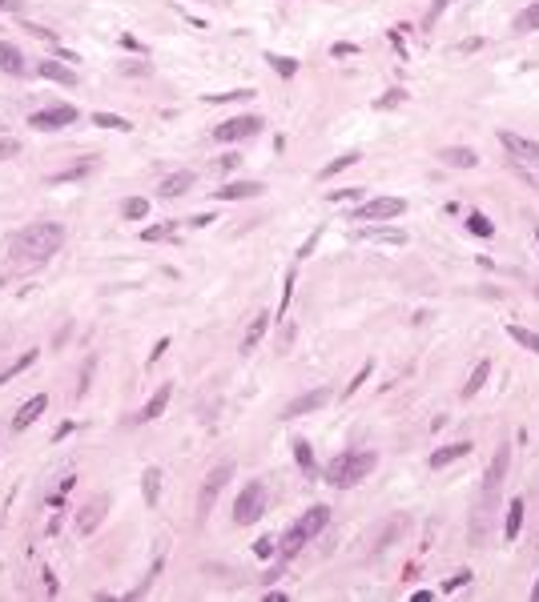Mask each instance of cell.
<instances>
[{"mask_svg":"<svg viewBox=\"0 0 539 602\" xmlns=\"http://www.w3.org/2000/svg\"><path fill=\"white\" fill-rule=\"evenodd\" d=\"M64 245V225L57 221H33L13 237V257L25 265H40V261L57 257V249Z\"/></svg>","mask_w":539,"mask_h":602,"instance_id":"6da1fadb","label":"cell"},{"mask_svg":"<svg viewBox=\"0 0 539 602\" xmlns=\"http://www.w3.org/2000/svg\"><path fill=\"white\" fill-rule=\"evenodd\" d=\"M375 466H378V454H375V450H342V454L330 458L327 482L334 486V490H351V486H358V482L370 478V474H375Z\"/></svg>","mask_w":539,"mask_h":602,"instance_id":"7a4b0ae2","label":"cell"},{"mask_svg":"<svg viewBox=\"0 0 539 602\" xmlns=\"http://www.w3.org/2000/svg\"><path fill=\"white\" fill-rule=\"evenodd\" d=\"M327 526H330V506H322V502L310 506V510H306V514H302L298 522H294V526L282 534V542H278V554H282V562H290V558H294V554H298L306 542H314Z\"/></svg>","mask_w":539,"mask_h":602,"instance_id":"3957f363","label":"cell"},{"mask_svg":"<svg viewBox=\"0 0 539 602\" xmlns=\"http://www.w3.org/2000/svg\"><path fill=\"white\" fill-rule=\"evenodd\" d=\"M262 514H266V486L262 482H246L238 490V502H234V522L238 526H254Z\"/></svg>","mask_w":539,"mask_h":602,"instance_id":"277c9868","label":"cell"},{"mask_svg":"<svg viewBox=\"0 0 539 602\" xmlns=\"http://www.w3.org/2000/svg\"><path fill=\"white\" fill-rule=\"evenodd\" d=\"M402 213H407L402 197H370L354 209V221H390V217H402Z\"/></svg>","mask_w":539,"mask_h":602,"instance_id":"5b68a950","label":"cell"},{"mask_svg":"<svg viewBox=\"0 0 539 602\" xmlns=\"http://www.w3.org/2000/svg\"><path fill=\"white\" fill-rule=\"evenodd\" d=\"M254 133H262V117L246 112V117H229V121L217 125V129H213V141L234 145V141H246V137H254Z\"/></svg>","mask_w":539,"mask_h":602,"instance_id":"8992f818","label":"cell"},{"mask_svg":"<svg viewBox=\"0 0 539 602\" xmlns=\"http://www.w3.org/2000/svg\"><path fill=\"white\" fill-rule=\"evenodd\" d=\"M507 466H511V446L503 442L499 450H495V458H491V466H487V482H483V502H491V498H495V494L503 490Z\"/></svg>","mask_w":539,"mask_h":602,"instance_id":"52a82bcc","label":"cell"},{"mask_svg":"<svg viewBox=\"0 0 539 602\" xmlns=\"http://www.w3.org/2000/svg\"><path fill=\"white\" fill-rule=\"evenodd\" d=\"M28 125L33 129H69V125H76V109L73 105H52V109H40V112H33L28 117Z\"/></svg>","mask_w":539,"mask_h":602,"instance_id":"ba28073f","label":"cell"},{"mask_svg":"<svg viewBox=\"0 0 539 602\" xmlns=\"http://www.w3.org/2000/svg\"><path fill=\"white\" fill-rule=\"evenodd\" d=\"M499 141H503V149L511 153V161L539 165V141H531V137H519V133H511V129H499Z\"/></svg>","mask_w":539,"mask_h":602,"instance_id":"9c48e42d","label":"cell"},{"mask_svg":"<svg viewBox=\"0 0 539 602\" xmlns=\"http://www.w3.org/2000/svg\"><path fill=\"white\" fill-rule=\"evenodd\" d=\"M334 398V393L327 390V386H318V390H310V393H298L294 402H290L286 410H282V418H302V414H314V410H322Z\"/></svg>","mask_w":539,"mask_h":602,"instance_id":"30bf717a","label":"cell"},{"mask_svg":"<svg viewBox=\"0 0 539 602\" xmlns=\"http://www.w3.org/2000/svg\"><path fill=\"white\" fill-rule=\"evenodd\" d=\"M229 474H234V466H217V470H210L205 474V486H201V494H198V506H201V514L213 506V498L222 494V486L229 482Z\"/></svg>","mask_w":539,"mask_h":602,"instance_id":"8fae6325","label":"cell"},{"mask_svg":"<svg viewBox=\"0 0 539 602\" xmlns=\"http://www.w3.org/2000/svg\"><path fill=\"white\" fill-rule=\"evenodd\" d=\"M105 510H109V498H105V494H97L89 506H81V514H76V530H81V534H93V530L101 526Z\"/></svg>","mask_w":539,"mask_h":602,"instance_id":"7c38bea8","label":"cell"},{"mask_svg":"<svg viewBox=\"0 0 539 602\" xmlns=\"http://www.w3.org/2000/svg\"><path fill=\"white\" fill-rule=\"evenodd\" d=\"M45 410H49V393H33V398H28L25 406L16 410L13 430H28V426H33V422H37L40 414H45Z\"/></svg>","mask_w":539,"mask_h":602,"instance_id":"4fadbf2b","label":"cell"},{"mask_svg":"<svg viewBox=\"0 0 539 602\" xmlns=\"http://www.w3.org/2000/svg\"><path fill=\"white\" fill-rule=\"evenodd\" d=\"M266 193V185L262 181H226L222 189H217V201H250V197Z\"/></svg>","mask_w":539,"mask_h":602,"instance_id":"5bb4252c","label":"cell"},{"mask_svg":"<svg viewBox=\"0 0 539 602\" xmlns=\"http://www.w3.org/2000/svg\"><path fill=\"white\" fill-rule=\"evenodd\" d=\"M266 330H270V313L262 309V313H254V321L246 325V333H242V345H238L242 354H254V349H258V342L266 337Z\"/></svg>","mask_w":539,"mask_h":602,"instance_id":"9a60e30c","label":"cell"},{"mask_svg":"<svg viewBox=\"0 0 539 602\" xmlns=\"http://www.w3.org/2000/svg\"><path fill=\"white\" fill-rule=\"evenodd\" d=\"M471 454V442H447V446H439L435 454H431V470H443V466H451V462H459V458H467Z\"/></svg>","mask_w":539,"mask_h":602,"instance_id":"2e32d148","label":"cell"},{"mask_svg":"<svg viewBox=\"0 0 539 602\" xmlns=\"http://www.w3.org/2000/svg\"><path fill=\"white\" fill-rule=\"evenodd\" d=\"M169 398H174V386H161V390H157V393L149 398V402L141 406V414H137V418H141V422L161 418V414H165V406H169Z\"/></svg>","mask_w":539,"mask_h":602,"instance_id":"e0dca14e","label":"cell"},{"mask_svg":"<svg viewBox=\"0 0 539 602\" xmlns=\"http://www.w3.org/2000/svg\"><path fill=\"white\" fill-rule=\"evenodd\" d=\"M37 73L45 76V81H57V85H76V73L69 69V64H61V61H40Z\"/></svg>","mask_w":539,"mask_h":602,"instance_id":"ac0fdd59","label":"cell"},{"mask_svg":"<svg viewBox=\"0 0 539 602\" xmlns=\"http://www.w3.org/2000/svg\"><path fill=\"white\" fill-rule=\"evenodd\" d=\"M439 161H447L451 169H475V165H479V153H475V149H459V145H455V149H443Z\"/></svg>","mask_w":539,"mask_h":602,"instance_id":"d6986e66","label":"cell"},{"mask_svg":"<svg viewBox=\"0 0 539 602\" xmlns=\"http://www.w3.org/2000/svg\"><path fill=\"white\" fill-rule=\"evenodd\" d=\"M523 498H511V506H507V522H503V538L515 542L519 538V530H523Z\"/></svg>","mask_w":539,"mask_h":602,"instance_id":"ffe728a7","label":"cell"},{"mask_svg":"<svg viewBox=\"0 0 539 602\" xmlns=\"http://www.w3.org/2000/svg\"><path fill=\"white\" fill-rule=\"evenodd\" d=\"M189 189H193V173H174V177H165L161 181V189H157V193L161 197H169V201H174V197H181V193H189Z\"/></svg>","mask_w":539,"mask_h":602,"instance_id":"44dd1931","label":"cell"},{"mask_svg":"<svg viewBox=\"0 0 539 602\" xmlns=\"http://www.w3.org/2000/svg\"><path fill=\"white\" fill-rule=\"evenodd\" d=\"M0 69H4V73H13V76L25 73V57H21V49L8 45V40H0Z\"/></svg>","mask_w":539,"mask_h":602,"instance_id":"7402d4cb","label":"cell"},{"mask_svg":"<svg viewBox=\"0 0 539 602\" xmlns=\"http://www.w3.org/2000/svg\"><path fill=\"white\" fill-rule=\"evenodd\" d=\"M487 378H491V361L483 357V361H479V366L467 374V381H463V398H475V393L487 386Z\"/></svg>","mask_w":539,"mask_h":602,"instance_id":"603a6c76","label":"cell"},{"mask_svg":"<svg viewBox=\"0 0 539 602\" xmlns=\"http://www.w3.org/2000/svg\"><path fill=\"white\" fill-rule=\"evenodd\" d=\"M507 337H511V342H519L523 349H531V354L539 357V333H531L527 325H515V321H511V325H507Z\"/></svg>","mask_w":539,"mask_h":602,"instance_id":"cb8c5ba5","label":"cell"},{"mask_svg":"<svg viewBox=\"0 0 539 602\" xmlns=\"http://www.w3.org/2000/svg\"><path fill=\"white\" fill-rule=\"evenodd\" d=\"M141 486H145V502L157 506V498H161V470L149 466L145 474H141Z\"/></svg>","mask_w":539,"mask_h":602,"instance_id":"d4e9b609","label":"cell"},{"mask_svg":"<svg viewBox=\"0 0 539 602\" xmlns=\"http://www.w3.org/2000/svg\"><path fill=\"white\" fill-rule=\"evenodd\" d=\"M174 237H177V225L174 221H161V225L141 229V241H149V245H157V241H174Z\"/></svg>","mask_w":539,"mask_h":602,"instance_id":"484cf974","label":"cell"},{"mask_svg":"<svg viewBox=\"0 0 539 602\" xmlns=\"http://www.w3.org/2000/svg\"><path fill=\"white\" fill-rule=\"evenodd\" d=\"M37 354H40V349H25V354L16 357L13 366H8V369H4V374H0V386H8V381H13L16 374H25V369L33 366V361H37Z\"/></svg>","mask_w":539,"mask_h":602,"instance_id":"4316f807","label":"cell"},{"mask_svg":"<svg viewBox=\"0 0 539 602\" xmlns=\"http://www.w3.org/2000/svg\"><path fill=\"white\" fill-rule=\"evenodd\" d=\"M467 229H471L475 237H495V225H491V217H487V213H479V209L467 213Z\"/></svg>","mask_w":539,"mask_h":602,"instance_id":"83f0119b","label":"cell"},{"mask_svg":"<svg viewBox=\"0 0 539 602\" xmlns=\"http://www.w3.org/2000/svg\"><path fill=\"white\" fill-rule=\"evenodd\" d=\"M535 28H539V0L527 4L523 13L515 16V33H535Z\"/></svg>","mask_w":539,"mask_h":602,"instance_id":"f1b7e54d","label":"cell"},{"mask_svg":"<svg viewBox=\"0 0 539 602\" xmlns=\"http://www.w3.org/2000/svg\"><path fill=\"white\" fill-rule=\"evenodd\" d=\"M358 237H366V241H387V245H402V241H407L402 229H363Z\"/></svg>","mask_w":539,"mask_h":602,"instance_id":"f546056e","label":"cell"},{"mask_svg":"<svg viewBox=\"0 0 539 602\" xmlns=\"http://www.w3.org/2000/svg\"><path fill=\"white\" fill-rule=\"evenodd\" d=\"M266 61L274 64V73H278V76H286V81L298 73V61H294V57H278V52H266Z\"/></svg>","mask_w":539,"mask_h":602,"instance_id":"4dcf8cb0","label":"cell"},{"mask_svg":"<svg viewBox=\"0 0 539 602\" xmlns=\"http://www.w3.org/2000/svg\"><path fill=\"white\" fill-rule=\"evenodd\" d=\"M149 213V201L145 197H129V201H121V217H129V221H137V217H145Z\"/></svg>","mask_w":539,"mask_h":602,"instance_id":"1f68e13d","label":"cell"},{"mask_svg":"<svg viewBox=\"0 0 539 602\" xmlns=\"http://www.w3.org/2000/svg\"><path fill=\"white\" fill-rule=\"evenodd\" d=\"M93 125H97V129H121V133H129V129H133L125 117H113V112H93Z\"/></svg>","mask_w":539,"mask_h":602,"instance_id":"d6a6232c","label":"cell"},{"mask_svg":"<svg viewBox=\"0 0 539 602\" xmlns=\"http://www.w3.org/2000/svg\"><path fill=\"white\" fill-rule=\"evenodd\" d=\"M89 169H93V161H81V165H73V169H61V173H52L49 181H52V185H61V181H76V177H85Z\"/></svg>","mask_w":539,"mask_h":602,"instance_id":"836d02e7","label":"cell"},{"mask_svg":"<svg viewBox=\"0 0 539 602\" xmlns=\"http://www.w3.org/2000/svg\"><path fill=\"white\" fill-rule=\"evenodd\" d=\"M354 161H358V153H346V157H334V161H330V165H327V169L318 173V177H322V181H330V177H334V173H342V169H351Z\"/></svg>","mask_w":539,"mask_h":602,"instance_id":"e575fe53","label":"cell"},{"mask_svg":"<svg viewBox=\"0 0 539 602\" xmlns=\"http://www.w3.org/2000/svg\"><path fill=\"white\" fill-rule=\"evenodd\" d=\"M294 462H298L306 474H314V450H310V442H294Z\"/></svg>","mask_w":539,"mask_h":602,"instance_id":"d590c367","label":"cell"},{"mask_svg":"<svg viewBox=\"0 0 539 602\" xmlns=\"http://www.w3.org/2000/svg\"><path fill=\"white\" fill-rule=\"evenodd\" d=\"M254 97V88H238V93H213V105H222V100H250Z\"/></svg>","mask_w":539,"mask_h":602,"instance_id":"8d00e7d4","label":"cell"},{"mask_svg":"<svg viewBox=\"0 0 539 602\" xmlns=\"http://www.w3.org/2000/svg\"><path fill=\"white\" fill-rule=\"evenodd\" d=\"M366 378H370V361H366V366L358 369V374H354V381H351V386H346V390H342V398H351V393L358 390V386H366Z\"/></svg>","mask_w":539,"mask_h":602,"instance_id":"74e56055","label":"cell"},{"mask_svg":"<svg viewBox=\"0 0 539 602\" xmlns=\"http://www.w3.org/2000/svg\"><path fill=\"white\" fill-rule=\"evenodd\" d=\"M402 97H407L402 88H390V93H382V97H378V109H395V105H399Z\"/></svg>","mask_w":539,"mask_h":602,"instance_id":"f35d334b","label":"cell"},{"mask_svg":"<svg viewBox=\"0 0 539 602\" xmlns=\"http://www.w3.org/2000/svg\"><path fill=\"white\" fill-rule=\"evenodd\" d=\"M447 8H451V0H435V4H431V13H426V28L435 25V21H439V16L447 13Z\"/></svg>","mask_w":539,"mask_h":602,"instance_id":"ab89813d","label":"cell"},{"mask_svg":"<svg viewBox=\"0 0 539 602\" xmlns=\"http://www.w3.org/2000/svg\"><path fill=\"white\" fill-rule=\"evenodd\" d=\"M274 550H278V542H270V538H258V542H254V554H258V558H270Z\"/></svg>","mask_w":539,"mask_h":602,"instance_id":"60d3db41","label":"cell"},{"mask_svg":"<svg viewBox=\"0 0 539 602\" xmlns=\"http://www.w3.org/2000/svg\"><path fill=\"white\" fill-rule=\"evenodd\" d=\"M290 297H294V270L286 273V289H282V309H278V313H286L290 309Z\"/></svg>","mask_w":539,"mask_h":602,"instance_id":"b9f144b4","label":"cell"},{"mask_svg":"<svg viewBox=\"0 0 539 602\" xmlns=\"http://www.w3.org/2000/svg\"><path fill=\"white\" fill-rule=\"evenodd\" d=\"M467 582H471V570H459V574L447 578V586H443V590H459V586H467Z\"/></svg>","mask_w":539,"mask_h":602,"instance_id":"7bdbcfd3","label":"cell"},{"mask_svg":"<svg viewBox=\"0 0 539 602\" xmlns=\"http://www.w3.org/2000/svg\"><path fill=\"white\" fill-rule=\"evenodd\" d=\"M16 153H21L16 141H0V157H16Z\"/></svg>","mask_w":539,"mask_h":602,"instance_id":"ee69618b","label":"cell"},{"mask_svg":"<svg viewBox=\"0 0 539 602\" xmlns=\"http://www.w3.org/2000/svg\"><path fill=\"white\" fill-rule=\"evenodd\" d=\"M25 8V0H0V13H21Z\"/></svg>","mask_w":539,"mask_h":602,"instance_id":"f6af8a7d","label":"cell"},{"mask_svg":"<svg viewBox=\"0 0 539 602\" xmlns=\"http://www.w3.org/2000/svg\"><path fill=\"white\" fill-rule=\"evenodd\" d=\"M363 189H339V193H330V201H351V197H358Z\"/></svg>","mask_w":539,"mask_h":602,"instance_id":"bcb514c9","label":"cell"},{"mask_svg":"<svg viewBox=\"0 0 539 602\" xmlns=\"http://www.w3.org/2000/svg\"><path fill=\"white\" fill-rule=\"evenodd\" d=\"M314 245H318V233H314V237H310V241H306V245H302V249H298V257H310V253H314Z\"/></svg>","mask_w":539,"mask_h":602,"instance_id":"7dc6e473","label":"cell"},{"mask_svg":"<svg viewBox=\"0 0 539 602\" xmlns=\"http://www.w3.org/2000/svg\"><path fill=\"white\" fill-rule=\"evenodd\" d=\"M165 345H169V342H165V337H161V342H157V345H153V354H149V361H157V357L165 354Z\"/></svg>","mask_w":539,"mask_h":602,"instance_id":"c3c4849f","label":"cell"},{"mask_svg":"<svg viewBox=\"0 0 539 602\" xmlns=\"http://www.w3.org/2000/svg\"><path fill=\"white\" fill-rule=\"evenodd\" d=\"M531 598H535V602H539V582H535V590H531Z\"/></svg>","mask_w":539,"mask_h":602,"instance_id":"681fc988","label":"cell"},{"mask_svg":"<svg viewBox=\"0 0 539 602\" xmlns=\"http://www.w3.org/2000/svg\"><path fill=\"white\" fill-rule=\"evenodd\" d=\"M535 245H539V225H535Z\"/></svg>","mask_w":539,"mask_h":602,"instance_id":"f907efd6","label":"cell"}]
</instances>
